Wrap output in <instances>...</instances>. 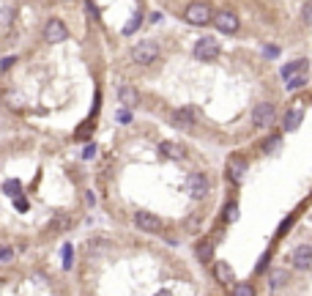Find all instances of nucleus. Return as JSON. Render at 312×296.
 <instances>
[{
    "instance_id": "nucleus-1",
    "label": "nucleus",
    "mask_w": 312,
    "mask_h": 296,
    "mask_svg": "<svg viewBox=\"0 0 312 296\" xmlns=\"http://www.w3.org/2000/svg\"><path fill=\"white\" fill-rule=\"evenodd\" d=\"M211 17H214L211 6L203 3V0H192V3L184 9V19H186L189 25H194V28H203V25H208V22H211Z\"/></svg>"
},
{
    "instance_id": "nucleus-2",
    "label": "nucleus",
    "mask_w": 312,
    "mask_h": 296,
    "mask_svg": "<svg viewBox=\"0 0 312 296\" xmlns=\"http://www.w3.org/2000/svg\"><path fill=\"white\" fill-rule=\"evenodd\" d=\"M219 52H222V44H219V39H214V36H203L198 44H194V58L198 60H216L219 58Z\"/></svg>"
},
{
    "instance_id": "nucleus-3",
    "label": "nucleus",
    "mask_w": 312,
    "mask_h": 296,
    "mask_svg": "<svg viewBox=\"0 0 312 296\" xmlns=\"http://www.w3.org/2000/svg\"><path fill=\"white\" fill-rule=\"evenodd\" d=\"M156 58H159V47H156L153 42H140V44L132 50V60H134L137 66H151Z\"/></svg>"
},
{
    "instance_id": "nucleus-4",
    "label": "nucleus",
    "mask_w": 312,
    "mask_h": 296,
    "mask_svg": "<svg viewBox=\"0 0 312 296\" xmlns=\"http://www.w3.org/2000/svg\"><path fill=\"white\" fill-rule=\"evenodd\" d=\"M252 124H255V129H268V126L274 124V104H271V102L255 104V110H252Z\"/></svg>"
},
{
    "instance_id": "nucleus-5",
    "label": "nucleus",
    "mask_w": 312,
    "mask_h": 296,
    "mask_svg": "<svg viewBox=\"0 0 312 296\" xmlns=\"http://www.w3.org/2000/svg\"><path fill=\"white\" fill-rule=\"evenodd\" d=\"M211 22L216 25V30L225 33V36H233V33L239 30V17H236L233 11H219V14L211 17Z\"/></svg>"
},
{
    "instance_id": "nucleus-6",
    "label": "nucleus",
    "mask_w": 312,
    "mask_h": 296,
    "mask_svg": "<svg viewBox=\"0 0 312 296\" xmlns=\"http://www.w3.org/2000/svg\"><path fill=\"white\" fill-rule=\"evenodd\" d=\"M247 159L244 157H230L227 159V178L233 181L236 187H241L244 181H247Z\"/></svg>"
},
{
    "instance_id": "nucleus-7",
    "label": "nucleus",
    "mask_w": 312,
    "mask_h": 296,
    "mask_svg": "<svg viewBox=\"0 0 312 296\" xmlns=\"http://www.w3.org/2000/svg\"><path fill=\"white\" fill-rule=\"evenodd\" d=\"M44 39L50 44H60V42H66L69 39V28H66L60 19H47V25H44Z\"/></svg>"
},
{
    "instance_id": "nucleus-8",
    "label": "nucleus",
    "mask_w": 312,
    "mask_h": 296,
    "mask_svg": "<svg viewBox=\"0 0 312 296\" xmlns=\"http://www.w3.org/2000/svg\"><path fill=\"white\" fill-rule=\"evenodd\" d=\"M186 190H189V195H192L194 200H200V198H206V195H208L211 184H208V178L203 176V173H192V176L186 178Z\"/></svg>"
},
{
    "instance_id": "nucleus-9",
    "label": "nucleus",
    "mask_w": 312,
    "mask_h": 296,
    "mask_svg": "<svg viewBox=\"0 0 312 296\" xmlns=\"http://www.w3.org/2000/svg\"><path fill=\"white\" fill-rule=\"evenodd\" d=\"M134 225H137L140 231H145V233H159L162 231V219L156 217V214H151V211H137L134 214Z\"/></svg>"
},
{
    "instance_id": "nucleus-10",
    "label": "nucleus",
    "mask_w": 312,
    "mask_h": 296,
    "mask_svg": "<svg viewBox=\"0 0 312 296\" xmlns=\"http://www.w3.org/2000/svg\"><path fill=\"white\" fill-rule=\"evenodd\" d=\"M290 261H293V266L298 272H309L312 269V247L309 244H298L293 255H290Z\"/></svg>"
},
{
    "instance_id": "nucleus-11",
    "label": "nucleus",
    "mask_w": 312,
    "mask_h": 296,
    "mask_svg": "<svg viewBox=\"0 0 312 296\" xmlns=\"http://www.w3.org/2000/svg\"><path fill=\"white\" fill-rule=\"evenodd\" d=\"M301 121H304V102H296L293 110H288V116H285L282 121V126H285V132H293L301 126Z\"/></svg>"
},
{
    "instance_id": "nucleus-12",
    "label": "nucleus",
    "mask_w": 312,
    "mask_h": 296,
    "mask_svg": "<svg viewBox=\"0 0 312 296\" xmlns=\"http://www.w3.org/2000/svg\"><path fill=\"white\" fill-rule=\"evenodd\" d=\"M159 154L167 159H184L186 157V148L181 143H173V140H162L159 143Z\"/></svg>"
},
{
    "instance_id": "nucleus-13",
    "label": "nucleus",
    "mask_w": 312,
    "mask_h": 296,
    "mask_svg": "<svg viewBox=\"0 0 312 296\" xmlns=\"http://www.w3.org/2000/svg\"><path fill=\"white\" fill-rule=\"evenodd\" d=\"M170 124L175 129H192L194 126V113L192 110H175L170 116Z\"/></svg>"
},
{
    "instance_id": "nucleus-14",
    "label": "nucleus",
    "mask_w": 312,
    "mask_h": 296,
    "mask_svg": "<svg viewBox=\"0 0 312 296\" xmlns=\"http://www.w3.org/2000/svg\"><path fill=\"white\" fill-rule=\"evenodd\" d=\"M214 277H216V282H222V285H230V282L236 280V272L230 264L219 261V264H214Z\"/></svg>"
},
{
    "instance_id": "nucleus-15",
    "label": "nucleus",
    "mask_w": 312,
    "mask_h": 296,
    "mask_svg": "<svg viewBox=\"0 0 312 296\" xmlns=\"http://www.w3.org/2000/svg\"><path fill=\"white\" fill-rule=\"evenodd\" d=\"M118 99H121V104L124 107H137V102H140V93H137V88H132V85H121L118 88Z\"/></svg>"
},
{
    "instance_id": "nucleus-16",
    "label": "nucleus",
    "mask_w": 312,
    "mask_h": 296,
    "mask_svg": "<svg viewBox=\"0 0 312 296\" xmlns=\"http://www.w3.org/2000/svg\"><path fill=\"white\" fill-rule=\"evenodd\" d=\"M307 58H298V60H293V63H285L282 66V77L288 80V77H296V74H307Z\"/></svg>"
},
{
    "instance_id": "nucleus-17",
    "label": "nucleus",
    "mask_w": 312,
    "mask_h": 296,
    "mask_svg": "<svg viewBox=\"0 0 312 296\" xmlns=\"http://www.w3.org/2000/svg\"><path fill=\"white\" fill-rule=\"evenodd\" d=\"M211 258H214V241L211 239L200 241L198 244V261L200 264H211Z\"/></svg>"
},
{
    "instance_id": "nucleus-18",
    "label": "nucleus",
    "mask_w": 312,
    "mask_h": 296,
    "mask_svg": "<svg viewBox=\"0 0 312 296\" xmlns=\"http://www.w3.org/2000/svg\"><path fill=\"white\" fill-rule=\"evenodd\" d=\"M307 83H309L307 74H296V77L285 80V88H288V91H301V88H307Z\"/></svg>"
},
{
    "instance_id": "nucleus-19",
    "label": "nucleus",
    "mask_w": 312,
    "mask_h": 296,
    "mask_svg": "<svg viewBox=\"0 0 312 296\" xmlns=\"http://www.w3.org/2000/svg\"><path fill=\"white\" fill-rule=\"evenodd\" d=\"M280 145H282V137L280 134H271L268 140H263V154H274V151H280Z\"/></svg>"
},
{
    "instance_id": "nucleus-20",
    "label": "nucleus",
    "mask_w": 312,
    "mask_h": 296,
    "mask_svg": "<svg viewBox=\"0 0 312 296\" xmlns=\"http://www.w3.org/2000/svg\"><path fill=\"white\" fill-rule=\"evenodd\" d=\"M140 25H142V11L137 9V11H134V14H132V19H129V22L124 25V33H126V36H132V33L140 28Z\"/></svg>"
},
{
    "instance_id": "nucleus-21",
    "label": "nucleus",
    "mask_w": 312,
    "mask_h": 296,
    "mask_svg": "<svg viewBox=\"0 0 312 296\" xmlns=\"http://www.w3.org/2000/svg\"><path fill=\"white\" fill-rule=\"evenodd\" d=\"M19 190H22V184H19L17 178H11V181H6V184H3V192L9 195V198H17Z\"/></svg>"
},
{
    "instance_id": "nucleus-22",
    "label": "nucleus",
    "mask_w": 312,
    "mask_h": 296,
    "mask_svg": "<svg viewBox=\"0 0 312 296\" xmlns=\"http://www.w3.org/2000/svg\"><path fill=\"white\" fill-rule=\"evenodd\" d=\"M236 219H239V203L230 200V203L225 206V222H236Z\"/></svg>"
},
{
    "instance_id": "nucleus-23",
    "label": "nucleus",
    "mask_w": 312,
    "mask_h": 296,
    "mask_svg": "<svg viewBox=\"0 0 312 296\" xmlns=\"http://www.w3.org/2000/svg\"><path fill=\"white\" fill-rule=\"evenodd\" d=\"M233 296H257V293H255V285H249V282H241V285L233 288Z\"/></svg>"
},
{
    "instance_id": "nucleus-24",
    "label": "nucleus",
    "mask_w": 312,
    "mask_h": 296,
    "mask_svg": "<svg viewBox=\"0 0 312 296\" xmlns=\"http://www.w3.org/2000/svg\"><path fill=\"white\" fill-rule=\"evenodd\" d=\"M71 266H74V247L63 244V269H71Z\"/></svg>"
},
{
    "instance_id": "nucleus-25",
    "label": "nucleus",
    "mask_w": 312,
    "mask_h": 296,
    "mask_svg": "<svg viewBox=\"0 0 312 296\" xmlns=\"http://www.w3.org/2000/svg\"><path fill=\"white\" fill-rule=\"evenodd\" d=\"M11 258H14V250L11 247H0V264H9Z\"/></svg>"
},
{
    "instance_id": "nucleus-26",
    "label": "nucleus",
    "mask_w": 312,
    "mask_h": 296,
    "mask_svg": "<svg viewBox=\"0 0 312 296\" xmlns=\"http://www.w3.org/2000/svg\"><path fill=\"white\" fill-rule=\"evenodd\" d=\"M14 208H17V211H28L30 203H28L25 198H19V195H17V198H14Z\"/></svg>"
},
{
    "instance_id": "nucleus-27",
    "label": "nucleus",
    "mask_w": 312,
    "mask_h": 296,
    "mask_svg": "<svg viewBox=\"0 0 312 296\" xmlns=\"http://www.w3.org/2000/svg\"><path fill=\"white\" fill-rule=\"evenodd\" d=\"M282 282H285V272H274V274H271V285H282Z\"/></svg>"
},
{
    "instance_id": "nucleus-28",
    "label": "nucleus",
    "mask_w": 312,
    "mask_h": 296,
    "mask_svg": "<svg viewBox=\"0 0 312 296\" xmlns=\"http://www.w3.org/2000/svg\"><path fill=\"white\" fill-rule=\"evenodd\" d=\"M263 55H266V58H277V55H280V47H263Z\"/></svg>"
},
{
    "instance_id": "nucleus-29",
    "label": "nucleus",
    "mask_w": 312,
    "mask_h": 296,
    "mask_svg": "<svg viewBox=\"0 0 312 296\" xmlns=\"http://www.w3.org/2000/svg\"><path fill=\"white\" fill-rule=\"evenodd\" d=\"M14 60H17L14 55H9V58H3V60H0V69H3V71H6V69H11V66H14Z\"/></svg>"
},
{
    "instance_id": "nucleus-30",
    "label": "nucleus",
    "mask_w": 312,
    "mask_h": 296,
    "mask_svg": "<svg viewBox=\"0 0 312 296\" xmlns=\"http://www.w3.org/2000/svg\"><path fill=\"white\" fill-rule=\"evenodd\" d=\"M93 154H96V145H85V151H83V157H85V159H91V157H93Z\"/></svg>"
},
{
    "instance_id": "nucleus-31",
    "label": "nucleus",
    "mask_w": 312,
    "mask_h": 296,
    "mask_svg": "<svg viewBox=\"0 0 312 296\" xmlns=\"http://www.w3.org/2000/svg\"><path fill=\"white\" fill-rule=\"evenodd\" d=\"M309 9H312V6H309V3H304V11H301V17H304V22H307V25H309Z\"/></svg>"
},
{
    "instance_id": "nucleus-32",
    "label": "nucleus",
    "mask_w": 312,
    "mask_h": 296,
    "mask_svg": "<svg viewBox=\"0 0 312 296\" xmlns=\"http://www.w3.org/2000/svg\"><path fill=\"white\" fill-rule=\"evenodd\" d=\"M85 203H88V206H96V195L88 192V195H85Z\"/></svg>"
},
{
    "instance_id": "nucleus-33",
    "label": "nucleus",
    "mask_w": 312,
    "mask_h": 296,
    "mask_svg": "<svg viewBox=\"0 0 312 296\" xmlns=\"http://www.w3.org/2000/svg\"><path fill=\"white\" fill-rule=\"evenodd\" d=\"M162 17H165L162 11H153V14H151V22H162Z\"/></svg>"
},
{
    "instance_id": "nucleus-34",
    "label": "nucleus",
    "mask_w": 312,
    "mask_h": 296,
    "mask_svg": "<svg viewBox=\"0 0 312 296\" xmlns=\"http://www.w3.org/2000/svg\"><path fill=\"white\" fill-rule=\"evenodd\" d=\"M153 296H173L170 291H159V293H153Z\"/></svg>"
}]
</instances>
